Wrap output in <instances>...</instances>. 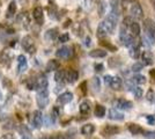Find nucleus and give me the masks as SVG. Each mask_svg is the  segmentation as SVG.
Instances as JSON below:
<instances>
[{
    "mask_svg": "<svg viewBox=\"0 0 155 139\" xmlns=\"http://www.w3.org/2000/svg\"><path fill=\"white\" fill-rule=\"evenodd\" d=\"M147 121H148L149 124H154V123H155V117H153V116H147Z\"/></svg>",
    "mask_w": 155,
    "mask_h": 139,
    "instance_id": "45",
    "label": "nucleus"
},
{
    "mask_svg": "<svg viewBox=\"0 0 155 139\" xmlns=\"http://www.w3.org/2000/svg\"><path fill=\"white\" fill-rule=\"evenodd\" d=\"M130 13L131 15L134 18V19H141L143 16V11H142L141 5L138 2V1H134L131 4V7H130Z\"/></svg>",
    "mask_w": 155,
    "mask_h": 139,
    "instance_id": "4",
    "label": "nucleus"
},
{
    "mask_svg": "<svg viewBox=\"0 0 155 139\" xmlns=\"http://www.w3.org/2000/svg\"><path fill=\"white\" fill-rule=\"evenodd\" d=\"M68 40H70V35H68L67 33L61 34V35H59V37H58V41L60 42V43H65V42H68Z\"/></svg>",
    "mask_w": 155,
    "mask_h": 139,
    "instance_id": "36",
    "label": "nucleus"
},
{
    "mask_svg": "<svg viewBox=\"0 0 155 139\" xmlns=\"http://www.w3.org/2000/svg\"><path fill=\"white\" fill-rule=\"evenodd\" d=\"M72 55H73V51H72V48L71 46H61V48H59L58 50H57V52H56V56L58 57V58H61V59H67V58H70Z\"/></svg>",
    "mask_w": 155,
    "mask_h": 139,
    "instance_id": "6",
    "label": "nucleus"
},
{
    "mask_svg": "<svg viewBox=\"0 0 155 139\" xmlns=\"http://www.w3.org/2000/svg\"><path fill=\"white\" fill-rule=\"evenodd\" d=\"M119 132V129L117 127V126H114V125H108L105 126L103 129V134L105 136H112V134H115V133H118Z\"/></svg>",
    "mask_w": 155,
    "mask_h": 139,
    "instance_id": "25",
    "label": "nucleus"
},
{
    "mask_svg": "<svg viewBox=\"0 0 155 139\" xmlns=\"http://www.w3.org/2000/svg\"><path fill=\"white\" fill-rule=\"evenodd\" d=\"M140 48H138V46H132L131 49H130V56L132 57V58H134V59H137V58H139L140 57Z\"/></svg>",
    "mask_w": 155,
    "mask_h": 139,
    "instance_id": "31",
    "label": "nucleus"
},
{
    "mask_svg": "<svg viewBox=\"0 0 155 139\" xmlns=\"http://www.w3.org/2000/svg\"><path fill=\"white\" fill-rule=\"evenodd\" d=\"M132 70H133L134 72H139V71H141L142 64L141 63H134V64L132 65Z\"/></svg>",
    "mask_w": 155,
    "mask_h": 139,
    "instance_id": "40",
    "label": "nucleus"
},
{
    "mask_svg": "<svg viewBox=\"0 0 155 139\" xmlns=\"http://www.w3.org/2000/svg\"><path fill=\"white\" fill-rule=\"evenodd\" d=\"M0 99H1V92H0Z\"/></svg>",
    "mask_w": 155,
    "mask_h": 139,
    "instance_id": "51",
    "label": "nucleus"
},
{
    "mask_svg": "<svg viewBox=\"0 0 155 139\" xmlns=\"http://www.w3.org/2000/svg\"><path fill=\"white\" fill-rule=\"evenodd\" d=\"M48 85H49V81H48V78L45 75H39L38 78L36 79V85H35V89H45L48 88Z\"/></svg>",
    "mask_w": 155,
    "mask_h": 139,
    "instance_id": "11",
    "label": "nucleus"
},
{
    "mask_svg": "<svg viewBox=\"0 0 155 139\" xmlns=\"http://www.w3.org/2000/svg\"><path fill=\"white\" fill-rule=\"evenodd\" d=\"M102 67H103V66H102L101 64H96V65H95V70L100 72V71H102Z\"/></svg>",
    "mask_w": 155,
    "mask_h": 139,
    "instance_id": "47",
    "label": "nucleus"
},
{
    "mask_svg": "<svg viewBox=\"0 0 155 139\" xmlns=\"http://www.w3.org/2000/svg\"><path fill=\"white\" fill-rule=\"evenodd\" d=\"M89 56L93 58H103L107 56V51L102 50V49H95V50H91L89 52Z\"/></svg>",
    "mask_w": 155,
    "mask_h": 139,
    "instance_id": "24",
    "label": "nucleus"
},
{
    "mask_svg": "<svg viewBox=\"0 0 155 139\" xmlns=\"http://www.w3.org/2000/svg\"><path fill=\"white\" fill-rule=\"evenodd\" d=\"M131 91H132V93H133V95L136 96L137 99H140L142 96V88L141 87H139V86H134V87H132L131 88Z\"/></svg>",
    "mask_w": 155,
    "mask_h": 139,
    "instance_id": "34",
    "label": "nucleus"
},
{
    "mask_svg": "<svg viewBox=\"0 0 155 139\" xmlns=\"http://www.w3.org/2000/svg\"><path fill=\"white\" fill-rule=\"evenodd\" d=\"M143 137L146 139H155V131H146L143 132Z\"/></svg>",
    "mask_w": 155,
    "mask_h": 139,
    "instance_id": "38",
    "label": "nucleus"
},
{
    "mask_svg": "<svg viewBox=\"0 0 155 139\" xmlns=\"http://www.w3.org/2000/svg\"><path fill=\"white\" fill-rule=\"evenodd\" d=\"M72 100H73V94L71 92H65L63 94H60L57 99V102L59 104H67L70 103Z\"/></svg>",
    "mask_w": 155,
    "mask_h": 139,
    "instance_id": "12",
    "label": "nucleus"
},
{
    "mask_svg": "<svg viewBox=\"0 0 155 139\" xmlns=\"http://www.w3.org/2000/svg\"><path fill=\"white\" fill-rule=\"evenodd\" d=\"M65 79L67 80L68 84H74L79 79V73L75 70H68L65 73Z\"/></svg>",
    "mask_w": 155,
    "mask_h": 139,
    "instance_id": "13",
    "label": "nucleus"
},
{
    "mask_svg": "<svg viewBox=\"0 0 155 139\" xmlns=\"http://www.w3.org/2000/svg\"><path fill=\"white\" fill-rule=\"evenodd\" d=\"M98 13H100V15H103L105 13V4L103 1H101L98 5Z\"/></svg>",
    "mask_w": 155,
    "mask_h": 139,
    "instance_id": "41",
    "label": "nucleus"
},
{
    "mask_svg": "<svg viewBox=\"0 0 155 139\" xmlns=\"http://www.w3.org/2000/svg\"><path fill=\"white\" fill-rule=\"evenodd\" d=\"M132 81L137 85H143V84H146V78L141 74H137L134 77H132Z\"/></svg>",
    "mask_w": 155,
    "mask_h": 139,
    "instance_id": "30",
    "label": "nucleus"
},
{
    "mask_svg": "<svg viewBox=\"0 0 155 139\" xmlns=\"http://www.w3.org/2000/svg\"><path fill=\"white\" fill-rule=\"evenodd\" d=\"M79 110H80V114H81V115H88L91 110V102H88V101H84V102L80 104Z\"/></svg>",
    "mask_w": 155,
    "mask_h": 139,
    "instance_id": "19",
    "label": "nucleus"
},
{
    "mask_svg": "<svg viewBox=\"0 0 155 139\" xmlns=\"http://www.w3.org/2000/svg\"><path fill=\"white\" fill-rule=\"evenodd\" d=\"M119 38L122 41V43H123L125 46H131L132 45V43H133V36L132 35H130V34L126 33V30H125V28H122V30H120V35H119Z\"/></svg>",
    "mask_w": 155,
    "mask_h": 139,
    "instance_id": "8",
    "label": "nucleus"
},
{
    "mask_svg": "<svg viewBox=\"0 0 155 139\" xmlns=\"http://www.w3.org/2000/svg\"><path fill=\"white\" fill-rule=\"evenodd\" d=\"M132 22H133L132 18L127 16V18H125V19H124V21H123V27H124V28H130V26L132 25Z\"/></svg>",
    "mask_w": 155,
    "mask_h": 139,
    "instance_id": "37",
    "label": "nucleus"
},
{
    "mask_svg": "<svg viewBox=\"0 0 155 139\" xmlns=\"http://www.w3.org/2000/svg\"><path fill=\"white\" fill-rule=\"evenodd\" d=\"M59 68V61L56 59H50L46 64V71L48 72H52V71H56Z\"/></svg>",
    "mask_w": 155,
    "mask_h": 139,
    "instance_id": "22",
    "label": "nucleus"
},
{
    "mask_svg": "<svg viewBox=\"0 0 155 139\" xmlns=\"http://www.w3.org/2000/svg\"><path fill=\"white\" fill-rule=\"evenodd\" d=\"M0 139H15V136H14L12 132H8V133H6V134H2V136L0 137Z\"/></svg>",
    "mask_w": 155,
    "mask_h": 139,
    "instance_id": "43",
    "label": "nucleus"
},
{
    "mask_svg": "<svg viewBox=\"0 0 155 139\" xmlns=\"http://www.w3.org/2000/svg\"><path fill=\"white\" fill-rule=\"evenodd\" d=\"M143 28H145V31L147 35H155V22L152 19H146L143 22Z\"/></svg>",
    "mask_w": 155,
    "mask_h": 139,
    "instance_id": "10",
    "label": "nucleus"
},
{
    "mask_svg": "<svg viewBox=\"0 0 155 139\" xmlns=\"http://www.w3.org/2000/svg\"><path fill=\"white\" fill-rule=\"evenodd\" d=\"M57 36H58V29H56V28L49 29V30L45 33V35H44V37H45L46 41L56 40V37H57Z\"/></svg>",
    "mask_w": 155,
    "mask_h": 139,
    "instance_id": "21",
    "label": "nucleus"
},
{
    "mask_svg": "<svg viewBox=\"0 0 155 139\" xmlns=\"http://www.w3.org/2000/svg\"><path fill=\"white\" fill-rule=\"evenodd\" d=\"M65 71L64 70H57L54 73V81L58 84H63V81L65 80Z\"/></svg>",
    "mask_w": 155,
    "mask_h": 139,
    "instance_id": "27",
    "label": "nucleus"
},
{
    "mask_svg": "<svg viewBox=\"0 0 155 139\" xmlns=\"http://www.w3.org/2000/svg\"><path fill=\"white\" fill-rule=\"evenodd\" d=\"M105 115V108L102 104H96L95 107V116L98 118H102Z\"/></svg>",
    "mask_w": 155,
    "mask_h": 139,
    "instance_id": "28",
    "label": "nucleus"
},
{
    "mask_svg": "<svg viewBox=\"0 0 155 139\" xmlns=\"http://www.w3.org/2000/svg\"><path fill=\"white\" fill-rule=\"evenodd\" d=\"M84 45L86 46L91 45V37H86V40H84Z\"/></svg>",
    "mask_w": 155,
    "mask_h": 139,
    "instance_id": "46",
    "label": "nucleus"
},
{
    "mask_svg": "<svg viewBox=\"0 0 155 139\" xmlns=\"http://www.w3.org/2000/svg\"><path fill=\"white\" fill-rule=\"evenodd\" d=\"M124 1H131V0H124Z\"/></svg>",
    "mask_w": 155,
    "mask_h": 139,
    "instance_id": "50",
    "label": "nucleus"
},
{
    "mask_svg": "<svg viewBox=\"0 0 155 139\" xmlns=\"http://www.w3.org/2000/svg\"><path fill=\"white\" fill-rule=\"evenodd\" d=\"M21 44H22V48H23L26 51H28L29 53H34L36 51L35 42H34V40H32L30 36H25V37L22 38Z\"/></svg>",
    "mask_w": 155,
    "mask_h": 139,
    "instance_id": "3",
    "label": "nucleus"
},
{
    "mask_svg": "<svg viewBox=\"0 0 155 139\" xmlns=\"http://www.w3.org/2000/svg\"><path fill=\"white\" fill-rule=\"evenodd\" d=\"M36 102H37V106L41 109H44L48 106V103H49V91H48V88L38 91L37 96H36Z\"/></svg>",
    "mask_w": 155,
    "mask_h": 139,
    "instance_id": "2",
    "label": "nucleus"
},
{
    "mask_svg": "<svg viewBox=\"0 0 155 139\" xmlns=\"http://www.w3.org/2000/svg\"><path fill=\"white\" fill-rule=\"evenodd\" d=\"M122 84H123V81H122V79L119 77H112L109 86L112 89H120L122 88Z\"/></svg>",
    "mask_w": 155,
    "mask_h": 139,
    "instance_id": "20",
    "label": "nucleus"
},
{
    "mask_svg": "<svg viewBox=\"0 0 155 139\" xmlns=\"http://www.w3.org/2000/svg\"><path fill=\"white\" fill-rule=\"evenodd\" d=\"M54 14H57V9H56V7L50 6L49 7V15L51 16L52 19H56V15H54Z\"/></svg>",
    "mask_w": 155,
    "mask_h": 139,
    "instance_id": "39",
    "label": "nucleus"
},
{
    "mask_svg": "<svg viewBox=\"0 0 155 139\" xmlns=\"http://www.w3.org/2000/svg\"><path fill=\"white\" fill-rule=\"evenodd\" d=\"M27 64H28V61H27L26 56L20 55L19 57H18V73L22 72L27 67Z\"/></svg>",
    "mask_w": 155,
    "mask_h": 139,
    "instance_id": "18",
    "label": "nucleus"
},
{
    "mask_svg": "<svg viewBox=\"0 0 155 139\" xmlns=\"http://www.w3.org/2000/svg\"><path fill=\"white\" fill-rule=\"evenodd\" d=\"M16 9H18V7H16V2L15 1H11L9 2V5L7 7V12H6V18L7 19H12L14 15L16 14Z\"/></svg>",
    "mask_w": 155,
    "mask_h": 139,
    "instance_id": "16",
    "label": "nucleus"
},
{
    "mask_svg": "<svg viewBox=\"0 0 155 139\" xmlns=\"http://www.w3.org/2000/svg\"><path fill=\"white\" fill-rule=\"evenodd\" d=\"M129 130L132 134H140V133L143 132L142 127L140 125H138V124H131L129 126Z\"/></svg>",
    "mask_w": 155,
    "mask_h": 139,
    "instance_id": "29",
    "label": "nucleus"
},
{
    "mask_svg": "<svg viewBox=\"0 0 155 139\" xmlns=\"http://www.w3.org/2000/svg\"><path fill=\"white\" fill-rule=\"evenodd\" d=\"M130 30L132 33V36H136V37L139 36L140 33H141V28H140L138 22H132V25L130 26Z\"/></svg>",
    "mask_w": 155,
    "mask_h": 139,
    "instance_id": "26",
    "label": "nucleus"
},
{
    "mask_svg": "<svg viewBox=\"0 0 155 139\" xmlns=\"http://www.w3.org/2000/svg\"><path fill=\"white\" fill-rule=\"evenodd\" d=\"M31 123L34 127H36V129H39L42 126V124H43V115H42V113L39 110H35L32 113Z\"/></svg>",
    "mask_w": 155,
    "mask_h": 139,
    "instance_id": "9",
    "label": "nucleus"
},
{
    "mask_svg": "<svg viewBox=\"0 0 155 139\" xmlns=\"http://www.w3.org/2000/svg\"><path fill=\"white\" fill-rule=\"evenodd\" d=\"M140 57H141L142 63H143L145 65H152V64L154 63V57H153L152 52H149V51L142 52V55H140Z\"/></svg>",
    "mask_w": 155,
    "mask_h": 139,
    "instance_id": "15",
    "label": "nucleus"
},
{
    "mask_svg": "<svg viewBox=\"0 0 155 139\" xmlns=\"http://www.w3.org/2000/svg\"><path fill=\"white\" fill-rule=\"evenodd\" d=\"M18 130H19V132L22 134V137L23 136H30V129L28 127L27 125H23V124H21V125L18 127Z\"/></svg>",
    "mask_w": 155,
    "mask_h": 139,
    "instance_id": "32",
    "label": "nucleus"
},
{
    "mask_svg": "<svg viewBox=\"0 0 155 139\" xmlns=\"http://www.w3.org/2000/svg\"><path fill=\"white\" fill-rule=\"evenodd\" d=\"M50 1H53V0H50Z\"/></svg>",
    "mask_w": 155,
    "mask_h": 139,
    "instance_id": "52",
    "label": "nucleus"
},
{
    "mask_svg": "<svg viewBox=\"0 0 155 139\" xmlns=\"http://www.w3.org/2000/svg\"><path fill=\"white\" fill-rule=\"evenodd\" d=\"M94 131H95V126L93 125V124H84L81 127V133L84 136H91V134L94 133Z\"/></svg>",
    "mask_w": 155,
    "mask_h": 139,
    "instance_id": "23",
    "label": "nucleus"
},
{
    "mask_svg": "<svg viewBox=\"0 0 155 139\" xmlns=\"http://www.w3.org/2000/svg\"><path fill=\"white\" fill-rule=\"evenodd\" d=\"M35 1H37V0H35Z\"/></svg>",
    "mask_w": 155,
    "mask_h": 139,
    "instance_id": "53",
    "label": "nucleus"
},
{
    "mask_svg": "<svg viewBox=\"0 0 155 139\" xmlns=\"http://www.w3.org/2000/svg\"><path fill=\"white\" fill-rule=\"evenodd\" d=\"M91 84H93L94 91H95V92H100V89H101V80H100V78H97V77L93 78Z\"/></svg>",
    "mask_w": 155,
    "mask_h": 139,
    "instance_id": "33",
    "label": "nucleus"
},
{
    "mask_svg": "<svg viewBox=\"0 0 155 139\" xmlns=\"http://www.w3.org/2000/svg\"><path fill=\"white\" fill-rule=\"evenodd\" d=\"M22 139H30V136H23Z\"/></svg>",
    "mask_w": 155,
    "mask_h": 139,
    "instance_id": "49",
    "label": "nucleus"
},
{
    "mask_svg": "<svg viewBox=\"0 0 155 139\" xmlns=\"http://www.w3.org/2000/svg\"><path fill=\"white\" fill-rule=\"evenodd\" d=\"M109 118L114 119V121H123L124 119V115L120 111H118L117 109L112 108L109 110Z\"/></svg>",
    "mask_w": 155,
    "mask_h": 139,
    "instance_id": "17",
    "label": "nucleus"
},
{
    "mask_svg": "<svg viewBox=\"0 0 155 139\" xmlns=\"http://www.w3.org/2000/svg\"><path fill=\"white\" fill-rule=\"evenodd\" d=\"M117 23L112 22L111 20H109L108 18L103 20L100 25H98V28H97V36L98 37H103V36H107L114 31L115 27H116Z\"/></svg>",
    "mask_w": 155,
    "mask_h": 139,
    "instance_id": "1",
    "label": "nucleus"
},
{
    "mask_svg": "<svg viewBox=\"0 0 155 139\" xmlns=\"http://www.w3.org/2000/svg\"><path fill=\"white\" fill-rule=\"evenodd\" d=\"M111 78H112L111 75H105V77H104V84L109 86V85H110V81H111Z\"/></svg>",
    "mask_w": 155,
    "mask_h": 139,
    "instance_id": "44",
    "label": "nucleus"
},
{
    "mask_svg": "<svg viewBox=\"0 0 155 139\" xmlns=\"http://www.w3.org/2000/svg\"><path fill=\"white\" fill-rule=\"evenodd\" d=\"M146 98H147V100H148V101H150V102H152V101L154 100V98H155L154 91H153V89H149L148 93H147V96H146Z\"/></svg>",
    "mask_w": 155,
    "mask_h": 139,
    "instance_id": "42",
    "label": "nucleus"
},
{
    "mask_svg": "<svg viewBox=\"0 0 155 139\" xmlns=\"http://www.w3.org/2000/svg\"><path fill=\"white\" fill-rule=\"evenodd\" d=\"M150 75L155 79V70H152V71H150Z\"/></svg>",
    "mask_w": 155,
    "mask_h": 139,
    "instance_id": "48",
    "label": "nucleus"
},
{
    "mask_svg": "<svg viewBox=\"0 0 155 139\" xmlns=\"http://www.w3.org/2000/svg\"><path fill=\"white\" fill-rule=\"evenodd\" d=\"M114 107L116 109H120V110H130L132 108V102H130L127 100L117 99L114 101Z\"/></svg>",
    "mask_w": 155,
    "mask_h": 139,
    "instance_id": "7",
    "label": "nucleus"
},
{
    "mask_svg": "<svg viewBox=\"0 0 155 139\" xmlns=\"http://www.w3.org/2000/svg\"><path fill=\"white\" fill-rule=\"evenodd\" d=\"M101 44L105 48V49H108L109 51H116L117 48L115 45H112V44H110V42H108V41H105V42H101Z\"/></svg>",
    "mask_w": 155,
    "mask_h": 139,
    "instance_id": "35",
    "label": "nucleus"
},
{
    "mask_svg": "<svg viewBox=\"0 0 155 139\" xmlns=\"http://www.w3.org/2000/svg\"><path fill=\"white\" fill-rule=\"evenodd\" d=\"M11 58H12V56L8 53L7 50H4L0 52V64H2L5 66L11 65Z\"/></svg>",
    "mask_w": 155,
    "mask_h": 139,
    "instance_id": "14",
    "label": "nucleus"
},
{
    "mask_svg": "<svg viewBox=\"0 0 155 139\" xmlns=\"http://www.w3.org/2000/svg\"><path fill=\"white\" fill-rule=\"evenodd\" d=\"M32 18L36 21V23L42 26L44 23V13H43V8L41 6H37L34 8L32 11Z\"/></svg>",
    "mask_w": 155,
    "mask_h": 139,
    "instance_id": "5",
    "label": "nucleus"
}]
</instances>
